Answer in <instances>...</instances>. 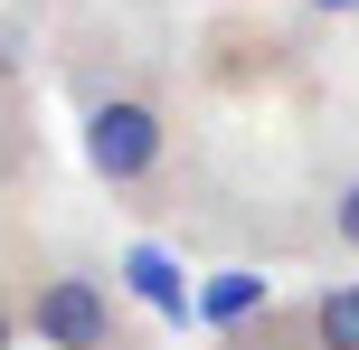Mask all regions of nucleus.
<instances>
[{
    "label": "nucleus",
    "instance_id": "nucleus-1",
    "mask_svg": "<svg viewBox=\"0 0 359 350\" xmlns=\"http://www.w3.org/2000/svg\"><path fill=\"white\" fill-rule=\"evenodd\" d=\"M86 170L114 180V189L151 180V170H161V114H151L142 95H104V105L86 114Z\"/></svg>",
    "mask_w": 359,
    "mask_h": 350
},
{
    "label": "nucleus",
    "instance_id": "nucleus-2",
    "mask_svg": "<svg viewBox=\"0 0 359 350\" xmlns=\"http://www.w3.org/2000/svg\"><path fill=\"white\" fill-rule=\"evenodd\" d=\"M29 332L48 350H114V303H104V284H86V275H48L29 294Z\"/></svg>",
    "mask_w": 359,
    "mask_h": 350
},
{
    "label": "nucleus",
    "instance_id": "nucleus-3",
    "mask_svg": "<svg viewBox=\"0 0 359 350\" xmlns=\"http://www.w3.org/2000/svg\"><path fill=\"white\" fill-rule=\"evenodd\" d=\"M312 350H359V284H331V294H312Z\"/></svg>",
    "mask_w": 359,
    "mask_h": 350
},
{
    "label": "nucleus",
    "instance_id": "nucleus-4",
    "mask_svg": "<svg viewBox=\"0 0 359 350\" xmlns=\"http://www.w3.org/2000/svg\"><path fill=\"white\" fill-rule=\"evenodd\" d=\"M133 284H142V294L161 303V313H180V284H170V265L151 256V246H142V256H133Z\"/></svg>",
    "mask_w": 359,
    "mask_h": 350
},
{
    "label": "nucleus",
    "instance_id": "nucleus-5",
    "mask_svg": "<svg viewBox=\"0 0 359 350\" xmlns=\"http://www.w3.org/2000/svg\"><path fill=\"white\" fill-rule=\"evenodd\" d=\"M255 294H265V284H255V275H227V284H217V294H208V313H217V322H236V313H246Z\"/></svg>",
    "mask_w": 359,
    "mask_h": 350
},
{
    "label": "nucleus",
    "instance_id": "nucleus-6",
    "mask_svg": "<svg viewBox=\"0 0 359 350\" xmlns=\"http://www.w3.org/2000/svg\"><path fill=\"white\" fill-rule=\"evenodd\" d=\"M331 227H341V246H359V180H341V199H331Z\"/></svg>",
    "mask_w": 359,
    "mask_h": 350
},
{
    "label": "nucleus",
    "instance_id": "nucleus-7",
    "mask_svg": "<svg viewBox=\"0 0 359 350\" xmlns=\"http://www.w3.org/2000/svg\"><path fill=\"white\" fill-rule=\"evenodd\" d=\"M303 10H322V19H341V10H350V19H359V0H303Z\"/></svg>",
    "mask_w": 359,
    "mask_h": 350
},
{
    "label": "nucleus",
    "instance_id": "nucleus-8",
    "mask_svg": "<svg viewBox=\"0 0 359 350\" xmlns=\"http://www.w3.org/2000/svg\"><path fill=\"white\" fill-rule=\"evenodd\" d=\"M0 350H10V322H0Z\"/></svg>",
    "mask_w": 359,
    "mask_h": 350
}]
</instances>
